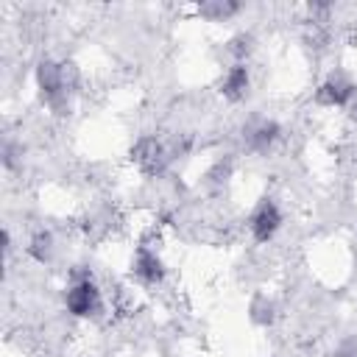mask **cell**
I'll return each mask as SVG.
<instances>
[{"instance_id": "6da1fadb", "label": "cell", "mask_w": 357, "mask_h": 357, "mask_svg": "<svg viewBox=\"0 0 357 357\" xmlns=\"http://www.w3.org/2000/svg\"><path fill=\"white\" fill-rule=\"evenodd\" d=\"M78 86V70L73 61H53L42 59L36 64V89L42 103H47L53 112H64L70 103V95Z\"/></svg>"}, {"instance_id": "7a4b0ae2", "label": "cell", "mask_w": 357, "mask_h": 357, "mask_svg": "<svg viewBox=\"0 0 357 357\" xmlns=\"http://www.w3.org/2000/svg\"><path fill=\"white\" fill-rule=\"evenodd\" d=\"M64 307L75 318H95L103 310V293L92 276H73L64 290Z\"/></svg>"}, {"instance_id": "3957f363", "label": "cell", "mask_w": 357, "mask_h": 357, "mask_svg": "<svg viewBox=\"0 0 357 357\" xmlns=\"http://www.w3.org/2000/svg\"><path fill=\"white\" fill-rule=\"evenodd\" d=\"M131 162L137 165L139 173L156 178V176L165 173V167H167V162H170V151H167V145H165L159 137L145 134V137H139V139L131 145Z\"/></svg>"}, {"instance_id": "277c9868", "label": "cell", "mask_w": 357, "mask_h": 357, "mask_svg": "<svg viewBox=\"0 0 357 357\" xmlns=\"http://www.w3.org/2000/svg\"><path fill=\"white\" fill-rule=\"evenodd\" d=\"M128 271H131V279L142 287H156L165 282L167 276V268L162 262V257L156 254V248H151L148 243H139L131 254V262H128Z\"/></svg>"}, {"instance_id": "5b68a950", "label": "cell", "mask_w": 357, "mask_h": 357, "mask_svg": "<svg viewBox=\"0 0 357 357\" xmlns=\"http://www.w3.org/2000/svg\"><path fill=\"white\" fill-rule=\"evenodd\" d=\"M354 89H357V84H354L346 73L335 70V73H329V75L318 84V89H315V103H318V106H326V109H346V103L351 100Z\"/></svg>"}, {"instance_id": "8992f818", "label": "cell", "mask_w": 357, "mask_h": 357, "mask_svg": "<svg viewBox=\"0 0 357 357\" xmlns=\"http://www.w3.org/2000/svg\"><path fill=\"white\" fill-rule=\"evenodd\" d=\"M248 229H251V237L257 243H268L276 237V231L282 229V212H279L273 198H259V204L251 209Z\"/></svg>"}, {"instance_id": "52a82bcc", "label": "cell", "mask_w": 357, "mask_h": 357, "mask_svg": "<svg viewBox=\"0 0 357 357\" xmlns=\"http://www.w3.org/2000/svg\"><path fill=\"white\" fill-rule=\"evenodd\" d=\"M248 92H251V70H248V64L245 61H240V64L231 61L229 70L220 78V95L229 103H240V100L248 98Z\"/></svg>"}, {"instance_id": "ba28073f", "label": "cell", "mask_w": 357, "mask_h": 357, "mask_svg": "<svg viewBox=\"0 0 357 357\" xmlns=\"http://www.w3.org/2000/svg\"><path fill=\"white\" fill-rule=\"evenodd\" d=\"M276 139H279V126L273 120H257L254 126L245 128V142L254 153H268Z\"/></svg>"}, {"instance_id": "9c48e42d", "label": "cell", "mask_w": 357, "mask_h": 357, "mask_svg": "<svg viewBox=\"0 0 357 357\" xmlns=\"http://www.w3.org/2000/svg\"><path fill=\"white\" fill-rule=\"evenodd\" d=\"M240 3H234V0H204V3H198V17L201 20H206V22H226V20H231L234 14H240Z\"/></svg>"}, {"instance_id": "30bf717a", "label": "cell", "mask_w": 357, "mask_h": 357, "mask_svg": "<svg viewBox=\"0 0 357 357\" xmlns=\"http://www.w3.org/2000/svg\"><path fill=\"white\" fill-rule=\"evenodd\" d=\"M53 254H56V240L50 231H36L31 240H28V257L39 265H50L53 262Z\"/></svg>"}, {"instance_id": "8fae6325", "label": "cell", "mask_w": 357, "mask_h": 357, "mask_svg": "<svg viewBox=\"0 0 357 357\" xmlns=\"http://www.w3.org/2000/svg\"><path fill=\"white\" fill-rule=\"evenodd\" d=\"M248 318H251V324H257V326H271V324L276 321V304H273L265 293H257V296L251 298V304H248Z\"/></svg>"}, {"instance_id": "7c38bea8", "label": "cell", "mask_w": 357, "mask_h": 357, "mask_svg": "<svg viewBox=\"0 0 357 357\" xmlns=\"http://www.w3.org/2000/svg\"><path fill=\"white\" fill-rule=\"evenodd\" d=\"M254 50V36L251 33H237L234 39H229V45H226V53L234 59V64H240V61H245V56Z\"/></svg>"}, {"instance_id": "4fadbf2b", "label": "cell", "mask_w": 357, "mask_h": 357, "mask_svg": "<svg viewBox=\"0 0 357 357\" xmlns=\"http://www.w3.org/2000/svg\"><path fill=\"white\" fill-rule=\"evenodd\" d=\"M337 357H357V337H346L340 346H337Z\"/></svg>"}, {"instance_id": "5bb4252c", "label": "cell", "mask_w": 357, "mask_h": 357, "mask_svg": "<svg viewBox=\"0 0 357 357\" xmlns=\"http://www.w3.org/2000/svg\"><path fill=\"white\" fill-rule=\"evenodd\" d=\"M346 112H349V117H354V120H357V89H354V95H351V100L346 103Z\"/></svg>"}]
</instances>
